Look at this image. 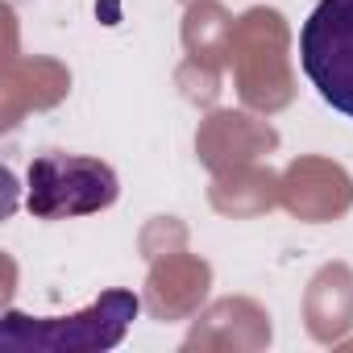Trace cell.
Returning <instances> with one entry per match:
<instances>
[{
  "label": "cell",
  "instance_id": "obj_1",
  "mask_svg": "<svg viewBox=\"0 0 353 353\" xmlns=\"http://www.w3.org/2000/svg\"><path fill=\"white\" fill-rule=\"evenodd\" d=\"M137 312H141V299L133 291H104L92 307L75 316L30 320L21 312H9L5 324H0V345L21 353H100L121 345Z\"/></svg>",
  "mask_w": 353,
  "mask_h": 353
},
{
  "label": "cell",
  "instance_id": "obj_2",
  "mask_svg": "<svg viewBox=\"0 0 353 353\" xmlns=\"http://www.w3.org/2000/svg\"><path fill=\"white\" fill-rule=\"evenodd\" d=\"M121 196L117 170L88 154H38L26 170V208L38 221H71L112 208Z\"/></svg>",
  "mask_w": 353,
  "mask_h": 353
},
{
  "label": "cell",
  "instance_id": "obj_3",
  "mask_svg": "<svg viewBox=\"0 0 353 353\" xmlns=\"http://www.w3.org/2000/svg\"><path fill=\"white\" fill-rule=\"evenodd\" d=\"M299 67L320 100L353 117V0H320L299 30Z\"/></svg>",
  "mask_w": 353,
  "mask_h": 353
}]
</instances>
